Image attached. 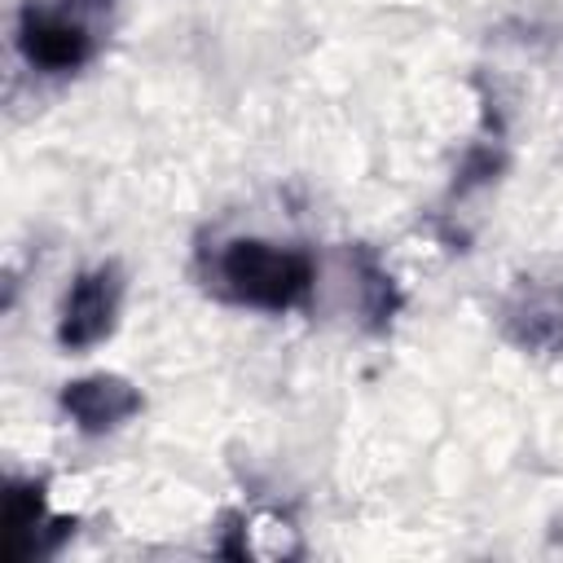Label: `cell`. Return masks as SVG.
Here are the masks:
<instances>
[{
    "label": "cell",
    "instance_id": "1",
    "mask_svg": "<svg viewBox=\"0 0 563 563\" xmlns=\"http://www.w3.org/2000/svg\"><path fill=\"white\" fill-rule=\"evenodd\" d=\"M207 286L238 308L290 312L308 303L317 286V264L303 246H286L268 238H229L216 246L207 264Z\"/></svg>",
    "mask_w": 563,
    "mask_h": 563
},
{
    "label": "cell",
    "instance_id": "6",
    "mask_svg": "<svg viewBox=\"0 0 563 563\" xmlns=\"http://www.w3.org/2000/svg\"><path fill=\"white\" fill-rule=\"evenodd\" d=\"M62 409L84 435H106L128 418H136L145 409V396L119 374H88L62 387Z\"/></svg>",
    "mask_w": 563,
    "mask_h": 563
},
{
    "label": "cell",
    "instance_id": "4",
    "mask_svg": "<svg viewBox=\"0 0 563 563\" xmlns=\"http://www.w3.org/2000/svg\"><path fill=\"white\" fill-rule=\"evenodd\" d=\"M75 537V519L48 515L44 484L35 479H13L4 488V510H0V559L4 563H26V559H48Z\"/></svg>",
    "mask_w": 563,
    "mask_h": 563
},
{
    "label": "cell",
    "instance_id": "5",
    "mask_svg": "<svg viewBox=\"0 0 563 563\" xmlns=\"http://www.w3.org/2000/svg\"><path fill=\"white\" fill-rule=\"evenodd\" d=\"M119 308H123V273L119 264H97L84 268L62 303V321H57V343L66 352H88L97 343H106L119 325Z\"/></svg>",
    "mask_w": 563,
    "mask_h": 563
},
{
    "label": "cell",
    "instance_id": "7",
    "mask_svg": "<svg viewBox=\"0 0 563 563\" xmlns=\"http://www.w3.org/2000/svg\"><path fill=\"white\" fill-rule=\"evenodd\" d=\"M347 268L356 282V312L369 330H387L391 317L400 312V290L391 282V273L374 260L369 246H347Z\"/></svg>",
    "mask_w": 563,
    "mask_h": 563
},
{
    "label": "cell",
    "instance_id": "3",
    "mask_svg": "<svg viewBox=\"0 0 563 563\" xmlns=\"http://www.w3.org/2000/svg\"><path fill=\"white\" fill-rule=\"evenodd\" d=\"M497 330L528 356H563V255L523 268L506 286Z\"/></svg>",
    "mask_w": 563,
    "mask_h": 563
},
{
    "label": "cell",
    "instance_id": "2",
    "mask_svg": "<svg viewBox=\"0 0 563 563\" xmlns=\"http://www.w3.org/2000/svg\"><path fill=\"white\" fill-rule=\"evenodd\" d=\"M114 0H26L18 9V53L40 75L84 70L110 26Z\"/></svg>",
    "mask_w": 563,
    "mask_h": 563
}]
</instances>
